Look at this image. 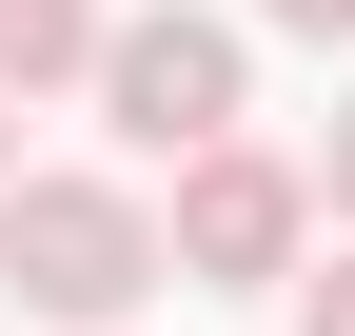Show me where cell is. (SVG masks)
I'll use <instances>...</instances> for the list:
<instances>
[{
    "label": "cell",
    "mask_w": 355,
    "mask_h": 336,
    "mask_svg": "<svg viewBox=\"0 0 355 336\" xmlns=\"http://www.w3.org/2000/svg\"><path fill=\"white\" fill-rule=\"evenodd\" d=\"M237 99H257V40L198 20V0H139V20L99 40V119H119L139 158H217V139H237Z\"/></svg>",
    "instance_id": "cell-2"
},
{
    "label": "cell",
    "mask_w": 355,
    "mask_h": 336,
    "mask_svg": "<svg viewBox=\"0 0 355 336\" xmlns=\"http://www.w3.org/2000/svg\"><path fill=\"white\" fill-rule=\"evenodd\" d=\"M296 237H316V178L257 139L178 158V218H158V277H296Z\"/></svg>",
    "instance_id": "cell-3"
},
{
    "label": "cell",
    "mask_w": 355,
    "mask_h": 336,
    "mask_svg": "<svg viewBox=\"0 0 355 336\" xmlns=\"http://www.w3.org/2000/svg\"><path fill=\"white\" fill-rule=\"evenodd\" d=\"M257 20H277V40H355V0H257Z\"/></svg>",
    "instance_id": "cell-6"
},
{
    "label": "cell",
    "mask_w": 355,
    "mask_h": 336,
    "mask_svg": "<svg viewBox=\"0 0 355 336\" xmlns=\"http://www.w3.org/2000/svg\"><path fill=\"white\" fill-rule=\"evenodd\" d=\"M0 297L60 336H119L158 297V198L139 178H0Z\"/></svg>",
    "instance_id": "cell-1"
},
{
    "label": "cell",
    "mask_w": 355,
    "mask_h": 336,
    "mask_svg": "<svg viewBox=\"0 0 355 336\" xmlns=\"http://www.w3.org/2000/svg\"><path fill=\"white\" fill-rule=\"evenodd\" d=\"M316 198H336V218H355V119H336V158H316Z\"/></svg>",
    "instance_id": "cell-7"
},
{
    "label": "cell",
    "mask_w": 355,
    "mask_h": 336,
    "mask_svg": "<svg viewBox=\"0 0 355 336\" xmlns=\"http://www.w3.org/2000/svg\"><path fill=\"white\" fill-rule=\"evenodd\" d=\"M296 336H355V258H316V277H296Z\"/></svg>",
    "instance_id": "cell-5"
},
{
    "label": "cell",
    "mask_w": 355,
    "mask_h": 336,
    "mask_svg": "<svg viewBox=\"0 0 355 336\" xmlns=\"http://www.w3.org/2000/svg\"><path fill=\"white\" fill-rule=\"evenodd\" d=\"M99 0H0V99H40V79H99Z\"/></svg>",
    "instance_id": "cell-4"
},
{
    "label": "cell",
    "mask_w": 355,
    "mask_h": 336,
    "mask_svg": "<svg viewBox=\"0 0 355 336\" xmlns=\"http://www.w3.org/2000/svg\"><path fill=\"white\" fill-rule=\"evenodd\" d=\"M0 178H20V119H0Z\"/></svg>",
    "instance_id": "cell-8"
}]
</instances>
